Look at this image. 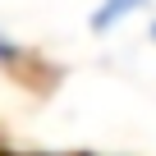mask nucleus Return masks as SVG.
<instances>
[{"label":"nucleus","mask_w":156,"mask_h":156,"mask_svg":"<svg viewBox=\"0 0 156 156\" xmlns=\"http://www.w3.org/2000/svg\"><path fill=\"white\" fill-rule=\"evenodd\" d=\"M138 9H147V0H101V5L92 9V32H110V28H119Z\"/></svg>","instance_id":"nucleus-1"},{"label":"nucleus","mask_w":156,"mask_h":156,"mask_svg":"<svg viewBox=\"0 0 156 156\" xmlns=\"http://www.w3.org/2000/svg\"><path fill=\"white\" fill-rule=\"evenodd\" d=\"M19 60H23V46L0 32V69H9V64H19Z\"/></svg>","instance_id":"nucleus-2"},{"label":"nucleus","mask_w":156,"mask_h":156,"mask_svg":"<svg viewBox=\"0 0 156 156\" xmlns=\"http://www.w3.org/2000/svg\"><path fill=\"white\" fill-rule=\"evenodd\" d=\"M151 41H156V19H151Z\"/></svg>","instance_id":"nucleus-3"}]
</instances>
